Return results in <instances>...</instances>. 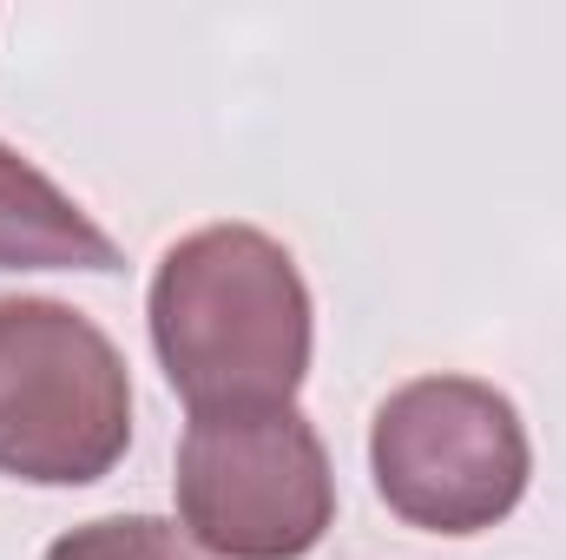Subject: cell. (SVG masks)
I'll return each mask as SVG.
<instances>
[{
	"label": "cell",
	"mask_w": 566,
	"mask_h": 560,
	"mask_svg": "<svg viewBox=\"0 0 566 560\" xmlns=\"http://www.w3.org/2000/svg\"><path fill=\"white\" fill-rule=\"evenodd\" d=\"M151 350L191 416L290 409L310 376V283L258 225H205L151 271Z\"/></svg>",
	"instance_id": "6da1fadb"
},
{
	"label": "cell",
	"mask_w": 566,
	"mask_h": 560,
	"mask_svg": "<svg viewBox=\"0 0 566 560\" xmlns=\"http://www.w3.org/2000/svg\"><path fill=\"white\" fill-rule=\"evenodd\" d=\"M133 442V376L113 336L53 297H0V475L86 488Z\"/></svg>",
	"instance_id": "7a4b0ae2"
},
{
	"label": "cell",
	"mask_w": 566,
	"mask_h": 560,
	"mask_svg": "<svg viewBox=\"0 0 566 560\" xmlns=\"http://www.w3.org/2000/svg\"><path fill=\"white\" fill-rule=\"evenodd\" d=\"M369 468L389 515L428 535H488L527 495L521 409L474 376H416L369 422Z\"/></svg>",
	"instance_id": "3957f363"
},
{
	"label": "cell",
	"mask_w": 566,
	"mask_h": 560,
	"mask_svg": "<svg viewBox=\"0 0 566 560\" xmlns=\"http://www.w3.org/2000/svg\"><path fill=\"white\" fill-rule=\"evenodd\" d=\"M171 481L185 535L218 560H303L336 521L323 435L296 409L191 416Z\"/></svg>",
	"instance_id": "277c9868"
},
{
	"label": "cell",
	"mask_w": 566,
	"mask_h": 560,
	"mask_svg": "<svg viewBox=\"0 0 566 560\" xmlns=\"http://www.w3.org/2000/svg\"><path fill=\"white\" fill-rule=\"evenodd\" d=\"M0 271H119V245L13 145H0Z\"/></svg>",
	"instance_id": "5b68a950"
},
{
	"label": "cell",
	"mask_w": 566,
	"mask_h": 560,
	"mask_svg": "<svg viewBox=\"0 0 566 560\" xmlns=\"http://www.w3.org/2000/svg\"><path fill=\"white\" fill-rule=\"evenodd\" d=\"M46 560H205V548L178 528V521H158V515H106V521H86L73 535H60Z\"/></svg>",
	"instance_id": "8992f818"
}]
</instances>
